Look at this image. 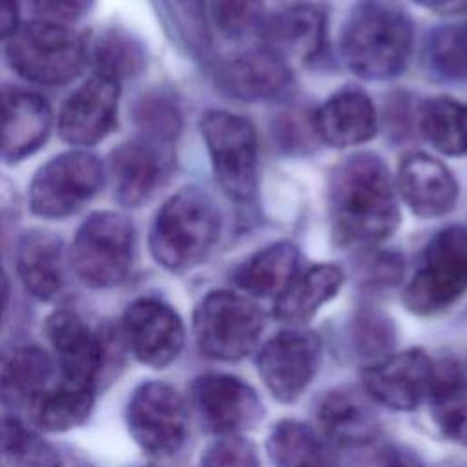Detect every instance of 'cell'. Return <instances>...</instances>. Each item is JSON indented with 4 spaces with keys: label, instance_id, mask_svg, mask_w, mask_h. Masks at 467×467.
Here are the masks:
<instances>
[{
    "label": "cell",
    "instance_id": "6da1fadb",
    "mask_svg": "<svg viewBox=\"0 0 467 467\" xmlns=\"http://www.w3.org/2000/svg\"><path fill=\"white\" fill-rule=\"evenodd\" d=\"M328 206L332 235L341 246L370 248L400 223L389 170L372 153L350 155L334 170Z\"/></svg>",
    "mask_w": 467,
    "mask_h": 467
},
{
    "label": "cell",
    "instance_id": "7a4b0ae2",
    "mask_svg": "<svg viewBox=\"0 0 467 467\" xmlns=\"http://www.w3.org/2000/svg\"><path fill=\"white\" fill-rule=\"evenodd\" d=\"M412 24L394 0H361L341 29V57L350 71L368 80L401 73L412 51Z\"/></svg>",
    "mask_w": 467,
    "mask_h": 467
},
{
    "label": "cell",
    "instance_id": "3957f363",
    "mask_svg": "<svg viewBox=\"0 0 467 467\" xmlns=\"http://www.w3.org/2000/svg\"><path fill=\"white\" fill-rule=\"evenodd\" d=\"M221 217L213 201L199 188L173 193L159 208L150 230V252L168 270L201 263L219 237Z\"/></svg>",
    "mask_w": 467,
    "mask_h": 467
},
{
    "label": "cell",
    "instance_id": "277c9868",
    "mask_svg": "<svg viewBox=\"0 0 467 467\" xmlns=\"http://www.w3.org/2000/svg\"><path fill=\"white\" fill-rule=\"evenodd\" d=\"M11 69L40 86H62L77 78L89 60V46L73 26L35 20L20 24L5 47Z\"/></svg>",
    "mask_w": 467,
    "mask_h": 467
},
{
    "label": "cell",
    "instance_id": "5b68a950",
    "mask_svg": "<svg viewBox=\"0 0 467 467\" xmlns=\"http://www.w3.org/2000/svg\"><path fill=\"white\" fill-rule=\"evenodd\" d=\"M135 230L131 221L113 210L93 212L78 226L67 261L78 281L89 288L120 285L133 265Z\"/></svg>",
    "mask_w": 467,
    "mask_h": 467
},
{
    "label": "cell",
    "instance_id": "8992f818",
    "mask_svg": "<svg viewBox=\"0 0 467 467\" xmlns=\"http://www.w3.org/2000/svg\"><path fill=\"white\" fill-rule=\"evenodd\" d=\"M104 181L106 170L97 155L86 150L58 153L35 171L27 190L29 210L46 221L71 217L95 199Z\"/></svg>",
    "mask_w": 467,
    "mask_h": 467
},
{
    "label": "cell",
    "instance_id": "52a82bcc",
    "mask_svg": "<svg viewBox=\"0 0 467 467\" xmlns=\"http://www.w3.org/2000/svg\"><path fill=\"white\" fill-rule=\"evenodd\" d=\"M263 328V310L230 290L210 292L193 314L195 343L202 356L217 361H237L252 354Z\"/></svg>",
    "mask_w": 467,
    "mask_h": 467
},
{
    "label": "cell",
    "instance_id": "ba28073f",
    "mask_svg": "<svg viewBox=\"0 0 467 467\" xmlns=\"http://www.w3.org/2000/svg\"><path fill=\"white\" fill-rule=\"evenodd\" d=\"M467 290V230L449 226L427 244L420 268L403 290L405 306L421 316L451 306Z\"/></svg>",
    "mask_w": 467,
    "mask_h": 467
},
{
    "label": "cell",
    "instance_id": "9c48e42d",
    "mask_svg": "<svg viewBox=\"0 0 467 467\" xmlns=\"http://www.w3.org/2000/svg\"><path fill=\"white\" fill-rule=\"evenodd\" d=\"M199 130L221 188L232 199H250L257 179V135L250 120L228 111L208 109L201 117Z\"/></svg>",
    "mask_w": 467,
    "mask_h": 467
},
{
    "label": "cell",
    "instance_id": "30bf717a",
    "mask_svg": "<svg viewBox=\"0 0 467 467\" xmlns=\"http://www.w3.org/2000/svg\"><path fill=\"white\" fill-rule=\"evenodd\" d=\"M126 423L133 441L150 456L168 458L181 451L188 436V407L164 381L140 383L130 396Z\"/></svg>",
    "mask_w": 467,
    "mask_h": 467
},
{
    "label": "cell",
    "instance_id": "8fae6325",
    "mask_svg": "<svg viewBox=\"0 0 467 467\" xmlns=\"http://www.w3.org/2000/svg\"><path fill=\"white\" fill-rule=\"evenodd\" d=\"M321 359V339L305 328H286L270 337L257 354V372L272 396L292 403L314 379Z\"/></svg>",
    "mask_w": 467,
    "mask_h": 467
},
{
    "label": "cell",
    "instance_id": "7c38bea8",
    "mask_svg": "<svg viewBox=\"0 0 467 467\" xmlns=\"http://www.w3.org/2000/svg\"><path fill=\"white\" fill-rule=\"evenodd\" d=\"M120 334L131 354L151 368H164L175 361L186 337L179 314L153 297H140L126 306Z\"/></svg>",
    "mask_w": 467,
    "mask_h": 467
},
{
    "label": "cell",
    "instance_id": "4fadbf2b",
    "mask_svg": "<svg viewBox=\"0 0 467 467\" xmlns=\"http://www.w3.org/2000/svg\"><path fill=\"white\" fill-rule=\"evenodd\" d=\"M192 400L204 425L221 436H241L257 427L265 414L257 392L232 374L208 372L195 378Z\"/></svg>",
    "mask_w": 467,
    "mask_h": 467
},
{
    "label": "cell",
    "instance_id": "5bb4252c",
    "mask_svg": "<svg viewBox=\"0 0 467 467\" xmlns=\"http://www.w3.org/2000/svg\"><path fill=\"white\" fill-rule=\"evenodd\" d=\"M44 332L55 352L58 379L97 389L106 361L102 334L69 308L55 310L46 319Z\"/></svg>",
    "mask_w": 467,
    "mask_h": 467
},
{
    "label": "cell",
    "instance_id": "9a60e30c",
    "mask_svg": "<svg viewBox=\"0 0 467 467\" xmlns=\"http://www.w3.org/2000/svg\"><path fill=\"white\" fill-rule=\"evenodd\" d=\"M120 82L100 73L84 80L62 104L58 133L78 150L104 140L119 120Z\"/></svg>",
    "mask_w": 467,
    "mask_h": 467
},
{
    "label": "cell",
    "instance_id": "2e32d148",
    "mask_svg": "<svg viewBox=\"0 0 467 467\" xmlns=\"http://www.w3.org/2000/svg\"><path fill=\"white\" fill-rule=\"evenodd\" d=\"M434 365L420 348L387 354L363 370V390L392 410H412L429 400Z\"/></svg>",
    "mask_w": 467,
    "mask_h": 467
},
{
    "label": "cell",
    "instance_id": "e0dca14e",
    "mask_svg": "<svg viewBox=\"0 0 467 467\" xmlns=\"http://www.w3.org/2000/svg\"><path fill=\"white\" fill-rule=\"evenodd\" d=\"M49 104L22 88L0 89V164H15L40 150L51 131Z\"/></svg>",
    "mask_w": 467,
    "mask_h": 467
},
{
    "label": "cell",
    "instance_id": "ac0fdd59",
    "mask_svg": "<svg viewBox=\"0 0 467 467\" xmlns=\"http://www.w3.org/2000/svg\"><path fill=\"white\" fill-rule=\"evenodd\" d=\"M164 146L140 135L120 142L111 151L109 177L119 204L137 208L157 192L166 171Z\"/></svg>",
    "mask_w": 467,
    "mask_h": 467
},
{
    "label": "cell",
    "instance_id": "d6986e66",
    "mask_svg": "<svg viewBox=\"0 0 467 467\" xmlns=\"http://www.w3.org/2000/svg\"><path fill=\"white\" fill-rule=\"evenodd\" d=\"M398 190L407 206L425 219L445 215L458 199L454 175L441 161L423 151H410L400 161Z\"/></svg>",
    "mask_w": 467,
    "mask_h": 467
},
{
    "label": "cell",
    "instance_id": "ffe728a7",
    "mask_svg": "<svg viewBox=\"0 0 467 467\" xmlns=\"http://www.w3.org/2000/svg\"><path fill=\"white\" fill-rule=\"evenodd\" d=\"M15 266L27 294L40 301L55 299L62 292L66 277L62 239L44 228L24 232L16 243Z\"/></svg>",
    "mask_w": 467,
    "mask_h": 467
},
{
    "label": "cell",
    "instance_id": "44dd1931",
    "mask_svg": "<svg viewBox=\"0 0 467 467\" xmlns=\"http://www.w3.org/2000/svg\"><path fill=\"white\" fill-rule=\"evenodd\" d=\"M57 363L36 343H9L0 348V403L29 407L55 383Z\"/></svg>",
    "mask_w": 467,
    "mask_h": 467
},
{
    "label": "cell",
    "instance_id": "7402d4cb",
    "mask_svg": "<svg viewBox=\"0 0 467 467\" xmlns=\"http://www.w3.org/2000/svg\"><path fill=\"white\" fill-rule=\"evenodd\" d=\"M261 33L266 51L286 66L290 62L303 64L312 60L323 47L325 16L314 5H290L263 22Z\"/></svg>",
    "mask_w": 467,
    "mask_h": 467
},
{
    "label": "cell",
    "instance_id": "603a6c76",
    "mask_svg": "<svg viewBox=\"0 0 467 467\" xmlns=\"http://www.w3.org/2000/svg\"><path fill=\"white\" fill-rule=\"evenodd\" d=\"M321 434L339 445H365L379 431V418L372 400L363 390L337 387L328 390L317 405Z\"/></svg>",
    "mask_w": 467,
    "mask_h": 467
},
{
    "label": "cell",
    "instance_id": "cb8c5ba5",
    "mask_svg": "<svg viewBox=\"0 0 467 467\" xmlns=\"http://www.w3.org/2000/svg\"><path fill=\"white\" fill-rule=\"evenodd\" d=\"M316 135L336 148H350L370 140L378 119L368 95L359 89H345L332 95L312 115Z\"/></svg>",
    "mask_w": 467,
    "mask_h": 467
},
{
    "label": "cell",
    "instance_id": "d4e9b609",
    "mask_svg": "<svg viewBox=\"0 0 467 467\" xmlns=\"http://www.w3.org/2000/svg\"><path fill=\"white\" fill-rule=\"evenodd\" d=\"M221 84L235 99L268 100L279 97L288 88L290 69L266 49L250 51L224 66Z\"/></svg>",
    "mask_w": 467,
    "mask_h": 467
},
{
    "label": "cell",
    "instance_id": "484cf974",
    "mask_svg": "<svg viewBox=\"0 0 467 467\" xmlns=\"http://www.w3.org/2000/svg\"><path fill=\"white\" fill-rule=\"evenodd\" d=\"M343 285V272L336 265H316L299 272L275 297L274 314L288 325L306 323Z\"/></svg>",
    "mask_w": 467,
    "mask_h": 467
},
{
    "label": "cell",
    "instance_id": "4316f807",
    "mask_svg": "<svg viewBox=\"0 0 467 467\" xmlns=\"http://www.w3.org/2000/svg\"><path fill=\"white\" fill-rule=\"evenodd\" d=\"M299 274V252L292 243L265 246L235 272V285L255 297H277Z\"/></svg>",
    "mask_w": 467,
    "mask_h": 467
},
{
    "label": "cell",
    "instance_id": "83f0119b",
    "mask_svg": "<svg viewBox=\"0 0 467 467\" xmlns=\"http://www.w3.org/2000/svg\"><path fill=\"white\" fill-rule=\"evenodd\" d=\"M93 403L95 389L55 379V383L27 407L29 420L36 431L66 432L89 418Z\"/></svg>",
    "mask_w": 467,
    "mask_h": 467
},
{
    "label": "cell",
    "instance_id": "f1b7e54d",
    "mask_svg": "<svg viewBox=\"0 0 467 467\" xmlns=\"http://www.w3.org/2000/svg\"><path fill=\"white\" fill-rule=\"evenodd\" d=\"M429 401L441 434L467 447V370L454 361L434 365Z\"/></svg>",
    "mask_w": 467,
    "mask_h": 467
},
{
    "label": "cell",
    "instance_id": "f546056e",
    "mask_svg": "<svg viewBox=\"0 0 467 467\" xmlns=\"http://www.w3.org/2000/svg\"><path fill=\"white\" fill-rule=\"evenodd\" d=\"M266 454L272 467H334L325 438L297 420H283L272 427Z\"/></svg>",
    "mask_w": 467,
    "mask_h": 467
},
{
    "label": "cell",
    "instance_id": "4dcf8cb0",
    "mask_svg": "<svg viewBox=\"0 0 467 467\" xmlns=\"http://www.w3.org/2000/svg\"><path fill=\"white\" fill-rule=\"evenodd\" d=\"M423 137L441 153H467V104L436 97L427 100L420 111Z\"/></svg>",
    "mask_w": 467,
    "mask_h": 467
},
{
    "label": "cell",
    "instance_id": "1f68e13d",
    "mask_svg": "<svg viewBox=\"0 0 467 467\" xmlns=\"http://www.w3.org/2000/svg\"><path fill=\"white\" fill-rule=\"evenodd\" d=\"M58 451L35 427L0 416V467H51Z\"/></svg>",
    "mask_w": 467,
    "mask_h": 467
},
{
    "label": "cell",
    "instance_id": "d6a6232c",
    "mask_svg": "<svg viewBox=\"0 0 467 467\" xmlns=\"http://www.w3.org/2000/svg\"><path fill=\"white\" fill-rule=\"evenodd\" d=\"M89 57H93L95 73L119 82L135 77L144 67V51L140 44L120 27H109L100 33Z\"/></svg>",
    "mask_w": 467,
    "mask_h": 467
},
{
    "label": "cell",
    "instance_id": "836d02e7",
    "mask_svg": "<svg viewBox=\"0 0 467 467\" xmlns=\"http://www.w3.org/2000/svg\"><path fill=\"white\" fill-rule=\"evenodd\" d=\"M427 55L438 75L467 82V22L438 27L429 40Z\"/></svg>",
    "mask_w": 467,
    "mask_h": 467
},
{
    "label": "cell",
    "instance_id": "e575fe53",
    "mask_svg": "<svg viewBox=\"0 0 467 467\" xmlns=\"http://www.w3.org/2000/svg\"><path fill=\"white\" fill-rule=\"evenodd\" d=\"M394 343V330L389 317L378 310H361L354 321V345L367 356L376 358L374 361L385 358Z\"/></svg>",
    "mask_w": 467,
    "mask_h": 467
},
{
    "label": "cell",
    "instance_id": "d590c367",
    "mask_svg": "<svg viewBox=\"0 0 467 467\" xmlns=\"http://www.w3.org/2000/svg\"><path fill=\"white\" fill-rule=\"evenodd\" d=\"M217 27L228 36H243L263 24V0H212Z\"/></svg>",
    "mask_w": 467,
    "mask_h": 467
},
{
    "label": "cell",
    "instance_id": "8d00e7d4",
    "mask_svg": "<svg viewBox=\"0 0 467 467\" xmlns=\"http://www.w3.org/2000/svg\"><path fill=\"white\" fill-rule=\"evenodd\" d=\"M139 124L144 137L168 144L179 135L181 115L166 99H148L139 108Z\"/></svg>",
    "mask_w": 467,
    "mask_h": 467
},
{
    "label": "cell",
    "instance_id": "74e56055",
    "mask_svg": "<svg viewBox=\"0 0 467 467\" xmlns=\"http://www.w3.org/2000/svg\"><path fill=\"white\" fill-rule=\"evenodd\" d=\"M199 467H261L250 441L241 436H223L202 454Z\"/></svg>",
    "mask_w": 467,
    "mask_h": 467
},
{
    "label": "cell",
    "instance_id": "f35d334b",
    "mask_svg": "<svg viewBox=\"0 0 467 467\" xmlns=\"http://www.w3.org/2000/svg\"><path fill=\"white\" fill-rule=\"evenodd\" d=\"M166 4L184 36L197 46L204 44L208 38L204 0H166Z\"/></svg>",
    "mask_w": 467,
    "mask_h": 467
},
{
    "label": "cell",
    "instance_id": "ab89813d",
    "mask_svg": "<svg viewBox=\"0 0 467 467\" xmlns=\"http://www.w3.org/2000/svg\"><path fill=\"white\" fill-rule=\"evenodd\" d=\"M40 20L71 26L86 16L95 0H29Z\"/></svg>",
    "mask_w": 467,
    "mask_h": 467
},
{
    "label": "cell",
    "instance_id": "60d3db41",
    "mask_svg": "<svg viewBox=\"0 0 467 467\" xmlns=\"http://www.w3.org/2000/svg\"><path fill=\"white\" fill-rule=\"evenodd\" d=\"M365 270L372 283H396L403 274V261L392 254H376L365 265Z\"/></svg>",
    "mask_w": 467,
    "mask_h": 467
},
{
    "label": "cell",
    "instance_id": "b9f144b4",
    "mask_svg": "<svg viewBox=\"0 0 467 467\" xmlns=\"http://www.w3.org/2000/svg\"><path fill=\"white\" fill-rule=\"evenodd\" d=\"M20 27V9L16 0H0V40H9Z\"/></svg>",
    "mask_w": 467,
    "mask_h": 467
},
{
    "label": "cell",
    "instance_id": "7bdbcfd3",
    "mask_svg": "<svg viewBox=\"0 0 467 467\" xmlns=\"http://www.w3.org/2000/svg\"><path fill=\"white\" fill-rule=\"evenodd\" d=\"M381 467H420L418 460L403 451H389L381 462Z\"/></svg>",
    "mask_w": 467,
    "mask_h": 467
},
{
    "label": "cell",
    "instance_id": "ee69618b",
    "mask_svg": "<svg viewBox=\"0 0 467 467\" xmlns=\"http://www.w3.org/2000/svg\"><path fill=\"white\" fill-rule=\"evenodd\" d=\"M51 467H91L88 460L75 452H58L55 463Z\"/></svg>",
    "mask_w": 467,
    "mask_h": 467
},
{
    "label": "cell",
    "instance_id": "f6af8a7d",
    "mask_svg": "<svg viewBox=\"0 0 467 467\" xmlns=\"http://www.w3.org/2000/svg\"><path fill=\"white\" fill-rule=\"evenodd\" d=\"M7 301H9V279H7L5 272L0 266V323H2Z\"/></svg>",
    "mask_w": 467,
    "mask_h": 467
},
{
    "label": "cell",
    "instance_id": "bcb514c9",
    "mask_svg": "<svg viewBox=\"0 0 467 467\" xmlns=\"http://www.w3.org/2000/svg\"><path fill=\"white\" fill-rule=\"evenodd\" d=\"M414 2H418L421 5H427V7H440V5L449 4L451 0H414Z\"/></svg>",
    "mask_w": 467,
    "mask_h": 467
}]
</instances>
